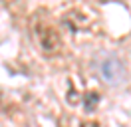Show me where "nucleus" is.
<instances>
[{
    "mask_svg": "<svg viewBox=\"0 0 131 127\" xmlns=\"http://www.w3.org/2000/svg\"><path fill=\"white\" fill-rule=\"evenodd\" d=\"M101 76L107 83H119L125 78V68L117 58H107L101 64Z\"/></svg>",
    "mask_w": 131,
    "mask_h": 127,
    "instance_id": "2",
    "label": "nucleus"
},
{
    "mask_svg": "<svg viewBox=\"0 0 131 127\" xmlns=\"http://www.w3.org/2000/svg\"><path fill=\"white\" fill-rule=\"evenodd\" d=\"M99 103V93L95 91H90V93L85 95V109L88 111H93V107Z\"/></svg>",
    "mask_w": 131,
    "mask_h": 127,
    "instance_id": "4",
    "label": "nucleus"
},
{
    "mask_svg": "<svg viewBox=\"0 0 131 127\" xmlns=\"http://www.w3.org/2000/svg\"><path fill=\"white\" fill-rule=\"evenodd\" d=\"M30 34L36 48L44 56H58L62 52V36L54 24L48 20L44 12H36L30 18Z\"/></svg>",
    "mask_w": 131,
    "mask_h": 127,
    "instance_id": "1",
    "label": "nucleus"
},
{
    "mask_svg": "<svg viewBox=\"0 0 131 127\" xmlns=\"http://www.w3.org/2000/svg\"><path fill=\"white\" fill-rule=\"evenodd\" d=\"M80 127H99V125L95 123V121H83V123H82Z\"/></svg>",
    "mask_w": 131,
    "mask_h": 127,
    "instance_id": "5",
    "label": "nucleus"
},
{
    "mask_svg": "<svg viewBox=\"0 0 131 127\" xmlns=\"http://www.w3.org/2000/svg\"><path fill=\"white\" fill-rule=\"evenodd\" d=\"M64 24L72 32H80L82 28H88L91 24V16H88L82 8H75V10H70L64 14Z\"/></svg>",
    "mask_w": 131,
    "mask_h": 127,
    "instance_id": "3",
    "label": "nucleus"
}]
</instances>
